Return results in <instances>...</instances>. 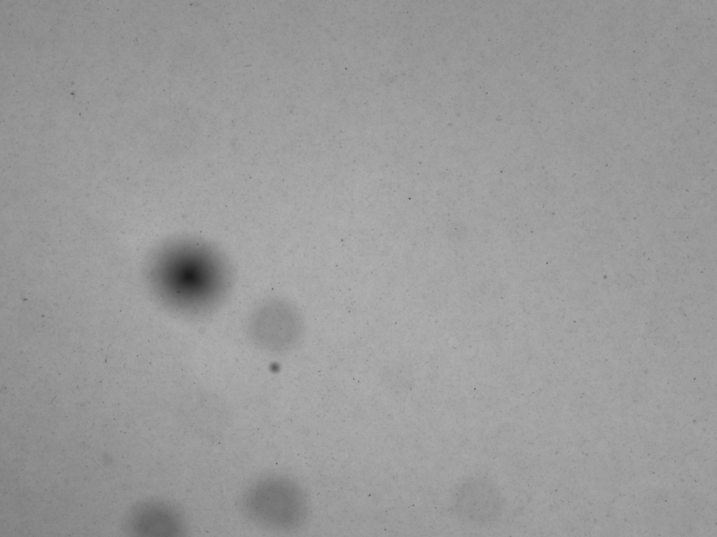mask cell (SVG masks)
<instances>
[{
	"mask_svg": "<svg viewBox=\"0 0 717 537\" xmlns=\"http://www.w3.org/2000/svg\"><path fill=\"white\" fill-rule=\"evenodd\" d=\"M160 296L175 308L197 310L210 306L225 285L224 267L208 248L179 243L164 250L152 271Z\"/></svg>",
	"mask_w": 717,
	"mask_h": 537,
	"instance_id": "obj_1",
	"label": "cell"
},
{
	"mask_svg": "<svg viewBox=\"0 0 717 537\" xmlns=\"http://www.w3.org/2000/svg\"><path fill=\"white\" fill-rule=\"evenodd\" d=\"M240 508L254 524L279 531L301 525L308 511L302 489L293 480L277 475L252 481L241 496Z\"/></svg>",
	"mask_w": 717,
	"mask_h": 537,
	"instance_id": "obj_2",
	"label": "cell"
},
{
	"mask_svg": "<svg viewBox=\"0 0 717 537\" xmlns=\"http://www.w3.org/2000/svg\"><path fill=\"white\" fill-rule=\"evenodd\" d=\"M251 335L261 348L284 352L295 348L304 336L301 313L290 302L277 300L261 306L250 323Z\"/></svg>",
	"mask_w": 717,
	"mask_h": 537,
	"instance_id": "obj_3",
	"label": "cell"
},
{
	"mask_svg": "<svg viewBox=\"0 0 717 537\" xmlns=\"http://www.w3.org/2000/svg\"><path fill=\"white\" fill-rule=\"evenodd\" d=\"M123 526L130 535L142 537H178L186 531L180 509L174 504L157 499L134 505L126 514Z\"/></svg>",
	"mask_w": 717,
	"mask_h": 537,
	"instance_id": "obj_4",
	"label": "cell"
}]
</instances>
